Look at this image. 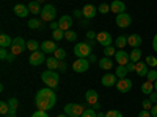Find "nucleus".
<instances>
[{"label":"nucleus","instance_id":"obj_1","mask_svg":"<svg viewBox=\"0 0 157 117\" xmlns=\"http://www.w3.org/2000/svg\"><path fill=\"white\" fill-rule=\"evenodd\" d=\"M55 103H57V95H55L54 90H52V87L39 89L35 95V105H36L38 109L49 111L55 106Z\"/></svg>","mask_w":157,"mask_h":117},{"label":"nucleus","instance_id":"obj_2","mask_svg":"<svg viewBox=\"0 0 157 117\" xmlns=\"http://www.w3.org/2000/svg\"><path fill=\"white\" fill-rule=\"evenodd\" d=\"M41 80H43V83L44 84H47V87H52V89H55L57 86H58V83H60V75H58V72H55V70H44L43 73H41Z\"/></svg>","mask_w":157,"mask_h":117},{"label":"nucleus","instance_id":"obj_3","mask_svg":"<svg viewBox=\"0 0 157 117\" xmlns=\"http://www.w3.org/2000/svg\"><path fill=\"white\" fill-rule=\"evenodd\" d=\"M25 50H29L27 48V42L24 41V37L22 36H17V37H14L13 39V44H11V47H10V53H13V55H22Z\"/></svg>","mask_w":157,"mask_h":117},{"label":"nucleus","instance_id":"obj_4","mask_svg":"<svg viewBox=\"0 0 157 117\" xmlns=\"http://www.w3.org/2000/svg\"><path fill=\"white\" fill-rule=\"evenodd\" d=\"M74 55L77 58H88L91 55V45H90V42H78V44H75Z\"/></svg>","mask_w":157,"mask_h":117},{"label":"nucleus","instance_id":"obj_5","mask_svg":"<svg viewBox=\"0 0 157 117\" xmlns=\"http://www.w3.org/2000/svg\"><path fill=\"white\" fill-rule=\"evenodd\" d=\"M85 108L82 105H78V103H68L66 106H64V114H68L69 117H82Z\"/></svg>","mask_w":157,"mask_h":117},{"label":"nucleus","instance_id":"obj_6","mask_svg":"<svg viewBox=\"0 0 157 117\" xmlns=\"http://www.w3.org/2000/svg\"><path fill=\"white\" fill-rule=\"evenodd\" d=\"M46 53L43 50H36V51H32V55L29 58V62L30 66H41L43 62H46Z\"/></svg>","mask_w":157,"mask_h":117},{"label":"nucleus","instance_id":"obj_7","mask_svg":"<svg viewBox=\"0 0 157 117\" xmlns=\"http://www.w3.org/2000/svg\"><path fill=\"white\" fill-rule=\"evenodd\" d=\"M57 16V9L54 5H44L43 6V11H41V19L44 22H52Z\"/></svg>","mask_w":157,"mask_h":117},{"label":"nucleus","instance_id":"obj_8","mask_svg":"<svg viewBox=\"0 0 157 117\" xmlns=\"http://www.w3.org/2000/svg\"><path fill=\"white\" fill-rule=\"evenodd\" d=\"M88 67H90V61H88L86 58H78V59H75V61L72 62V69H74V72H77V73L86 72Z\"/></svg>","mask_w":157,"mask_h":117},{"label":"nucleus","instance_id":"obj_9","mask_svg":"<svg viewBox=\"0 0 157 117\" xmlns=\"http://www.w3.org/2000/svg\"><path fill=\"white\" fill-rule=\"evenodd\" d=\"M96 42L101 44L102 47H110L112 42H113V37H112V34L109 31H101L96 36Z\"/></svg>","mask_w":157,"mask_h":117},{"label":"nucleus","instance_id":"obj_10","mask_svg":"<svg viewBox=\"0 0 157 117\" xmlns=\"http://www.w3.org/2000/svg\"><path fill=\"white\" fill-rule=\"evenodd\" d=\"M115 22H116V25L120 28H127L130 25V22H132V17H130L127 12H121V14H116Z\"/></svg>","mask_w":157,"mask_h":117},{"label":"nucleus","instance_id":"obj_11","mask_svg":"<svg viewBox=\"0 0 157 117\" xmlns=\"http://www.w3.org/2000/svg\"><path fill=\"white\" fill-rule=\"evenodd\" d=\"M115 59L118 62V66H127V64L130 62V55L126 50H118L116 55H115Z\"/></svg>","mask_w":157,"mask_h":117},{"label":"nucleus","instance_id":"obj_12","mask_svg":"<svg viewBox=\"0 0 157 117\" xmlns=\"http://www.w3.org/2000/svg\"><path fill=\"white\" fill-rule=\"evenodd\" d=\"M101 83H102V86H105V87L116 86V83H118V76H116L115 73H105V75L101 78Z\"/></svg>","mask_w":157,"mask_h":117},{"label":"nucleus","instance_id":"obj_13","mask_svg":"<svg viewBox=\"0 0 157 117\" xmlns=\"http://www.w3.org/2000/svg\"><path fill=\"white\" fill-rule=\"evenodd\" d=\"M116 89L120 90V92H129L130 89H132V80H129V78H121L120 81L116 83Z\"/></svg>","mask_w":157,"mask_h":117},{"label":"nucleus","instance_id":"obj_14","mask_svg":"<svg viewBox=\"0 0 157 117\" xmlns=\"http://www.w3.org/2000/svg\"><path fill=\"white\" fill-rule=\"evenodd\" d=\"M98 12H99L98 8H96L94 5H91V3H88V5H85V6L82 8V14H83L85 19H93Z\"/></svg>","mask_w":157,"mask_h":117},{"label":"nucleus","instance_id":"obj_15","mask_svg":"<svg viewBox=\"0 0 157 117\" xmlns=\"http://www.w3.org/2000/svg\"><path fill=\"white\" fill-rule=\"evenodd\" d=\"M98 100H99V94L96 92L94 89H88L85 92V101L88 103V105H91V106L96 105V103H99Z\"/></svg>","mask_w":157,"mask_h":117},{"label":"nucleus","instance_id":"obj_16","mask_svg":"<svg viewBox=\"0 0 157 117\" xmlns=\"http://www.w3.org/2000/svg\"><path fill=\"white\" fill-rule=\"evenodd\" d=\"M110 9L115 14H121V12H126V3L123 0H113L110 3Z\"/></svg>","mask_w":157,"mask_h":117},{"label":"nucleus","instance_id":"obj_17","mask_svg":"<svg viewBox=\"0 0 157 117\" xmlns=\"http://www.w3.org/2000/svg\"><path fill=\"white\" fill-rule=\"evenodd\" d=\"M13 12H14L17 17H27V16H29V12H30V9H29L27 5L17 3V5H14V8H13Z\"/></svg>","mask_w":157,"mask_h":117},{"label":"nucleus","instance_id":"obj_18","mask_svg":"<svg viewBox=\"0 0 157 117\" xmlns=\"http://www.w3.org/2000/svg\"><path fill=\"white\" fill-rule=\"evenodd\" d=\"M58 23H60V30L68 31L72 27V17L71 16H61L60 20H58Z\"/></svg>","mask_w":157,"mask_h":117},{"label":"nucleus","instance_id":"obj_19","mask_svg":"<svg viewBox=\"0 0 157 117\" xmlns=\"http://www.w3.org/2000/svg\"><path fill=\"white\" fill-rule=\"evenodd\" d=\"M148 67H149V66L146 64V61H138V62L135 64V72H137V75H138V76H146L148 72H149Z\"/></svg>","mask_w":157,"mask_h":117},{"label":"nucleus","instance_id":"obj_20","mask_svg":"<svg viewBox=\"0 0 157 117\" xmlns=\"http://www.w3.org/2000/svg\"><path fill=\"white\" fill-rule=\"evenodd\" d=\"M58 47H57V44H55V41H44L43 44H41V50L44 51V53L47 55H50V53H55V50H57Z\"/></svg>","mask_w":157,"mask_h":117},{"label":"nucleus","instance_id":"obj_21","mask_svg":"<svg viewBox=\"0 0 157 117\" xmlns=\"http://www.w3.org/2000/svg\"><path fill=\"white\" fill-rule=\"evenodd\" d=\"M127 44L130 45V47H134V48H138L140 45H141V37H140V34H129L127 36Z\"/></svg>","mask_w":157,"mask_h":117},{"label":"nucleus","instance_id":"obj_22","mask_svg":"<svg viewBox=\"0 0 157 117\" xmlns=\"http://www.w3.org/2000/svg\"><path fill=\"white\" fill-rule=\"evenodd\" d=\"M99 67L102 69V70H110L112 67H113V59H110L109 56H104L102 59H99Z\"/></svg>","mask_w":157,"mask_h":117},{"label":"nucleus","instance_id":"obj_23","mask_svg":"<svg viewBox=\"0 0 157 117\" xmlns=\"http://www.w3.org/2000/svg\"><path fill=\"white\" fill-rule=\"evenodd\" d=\"M46 64H47V69H49V70H58L60 59H57L55 56H50V58L46 59Z\"/></svg>","mask_w":157,"mask_h":117},{"label":"nucleus","instance_id":"obj_24","mask_svg":"<svg viewBox=\"0 0 157 117\" xmlns=\"http://www.w3.org/2000/svg\"><path fill=\"white\" fill-rule=\"evenodd\" d=\"M141 92L145 94V95H149L151 92H154V83L149 81V80L145 81V83L141 84Z\"/></svg>","mask_w":157,"mask_h":117},{"label":"nucleus","instance_id":"obj_25","mask_svg":"<svg viewBox=\"0 0 157 117\" xmlns=\"http://www.w3.org/2000/svg\"><path fill=\"white\" fill-rule=\"evenodd\" d=\"M27 6H29V9H30V12H32V14H41V11H43V8L39 6V2H36V0L30 2Z\"/></svg>","mask_w":157,"mask_h":117},{"label":"nucleus","instance_id":"obj_26","mask_svg":"<svg viewBox=\"0 0 157 117\" xmlns=\"http://www.w3.org/2000/svg\"><path fill=\"white\" fill-rule=\"evenodd\" d=\"M11 44H13V39L8 36V34H0V47H3V48H8V47H11Z\"/></svg>","mask_w":157,"mask_h":117},{"label":"nucleus","instance_id":"obj_27","mask_svg":"<svg viewBox=\"0 0 157 117\" xmlns=\"http://www.w3.org/2000/svg\"><path fill=\"white\" fill-rule=\"evenodd\" d=\"M130 62H138L140 59H141V50L140 48H132V51H130Z\"/></svg>","mask_w":157,"mask_h":117},{"label":"nucleus","instance_id":"obj_28","mask_svg":"<svg viewBox=\"0 0 157 117\" xmlns=\"http://www.w3.org/2000/svg\"><path fill=\"white\" fill-rule=\"evenodd\" d=\"M115 45L118 47V48H120V50H124V47L127 45V37L126 36H118L116 39H115Z\"/></svg>","mask_w":157,"mask_h":117},{"label":"nucleus","instance_id":"obj_29","mask_svg":"<svg viewBox=\"0 0 157 117\" xmlns=\"http://www.w3.org/2000/svg\"><path fill=\"white\" fill-rule=\"evenodd\" d=\"M8 105H10V114H16L17 105H19V100H17L16 97H11L10 101H8Z\"/></svg>","mask_w":157,"mask_h":117},{"label":"nucleus","instance_id":"obj_30","mask_svg":"<svg viewBox=\"0 0 157 117\" xmlns=\"http://www.w3.org/2000/svg\"><path fill=\"white\" fill-rule=\"evenodd\" d=\"M27 25H29V28H32V30H38V28H41L43 27V23H41V20H38V19H30L29 22H27Z\"/></svg>","mask_w":157,"mask_h":117},{"label":"nucleus","instance_id":"obj_31","mask_svg":"<svg viewBox=\"0 0 157 117\" xmlns=\"http://www.w3.org/2000/svg\"><path fill=\"white\" fill-rule=\"evenodd\" d=\"M127 73H129V70H127V67H126V66H118V67H116V73H115V75L121 80V78H126V75H127Z\"/></svg>","mask_w":157,"mask_h":117},{"label":"nucleus","instance_id":"obj_32","mask_svg":"<svg viewBox=\"0 0 157 117\" xmlns=\"http://www.w3.org/2000/svg\"><path fill=\"white\" fill-rule=\"evenodd\" d=\"M27 48L32 50V51H36V50L41 48V44L38 41H35V39H30V41H27Z\"/></svg>","mask_w":157,"mask_h":117},{"label":"nucleus","instance_id":"obj_33","mask_svg":"<svg viewBox=\"0 0 157 117\" xmlns=\"http://www.w3.org/2000/svg\"><path fill=\"white\" fill-rule=\"evenodd\" d=\"M64 39H66V41H69V42H74V41H77V33L72 31V30L64 31Z\"/></svg>","mask_w":157,"mask_h":117},{"label":"nucleus","instance_id":"obj_34","mask_svg":"<svg viewBox=\"0 0 157 117\" xmlns=\"http://www.w3.org/2000/svg\"><path fill=\"white\" fill-rule=\"evenodd\" d=\"M116 51H118V50H116L115 47H112V45H110V47H104V56L112 58V56L116 55Z\"/></svg>","mask_w":157,"mask_h":117},{"label":"nucleus","instance_id":"obj_35","mask_svg":"<svg viewBox=\"0 0 157 117\" xmlns=\"http://www.w3.org/2000/svg\"><path fill=\"white\" fill-rule=\"evenodd\" d=\"M52 37H54V41H61V39H64V31L63 30H54L52 31Z\"/></svg>","mask_w":157,"mask_h":117},{"label":"nucleus","instance_id":"obj_36","mask_svg":"<svg viewBox=\"0 0 157 117\" xmlns=\"http://www.w3.org/2000/svg\"><path fill=\"white\" fill-rule=\"evenodd\" d=\"M54 56H55L57 59H60V61H63L64 58H66V51H64L63 48H60V47H58V48L55 50V53H54Z\"/></svg>","mask_w":157,"mask_h":117},{"label":"nucleus","instance_id":"obj_37","mask_svg":"<svg viewBox=\"0 0 157 117\" xmlns=\"http://www.w3.org/2000/svg\"><path fill=\"white\" fill-rule=\"evenodd\" d=\"M8 112H10V105H8V101H0V114L6 115Z\"/></svg>","mask_w":157,"mask_h":117},{"label":"nucleus","instance_id":"obj_38","mask_svg":"<svg viewBox=\"0 0 157 117\" xmlns=\"http://www.w3.org/2000/svg\"><path fill=\"white\" fill-rule=\"evenodd\" d=\"M145 61H146V64H148L149 67H152V69L157 67V56H148Z\"/></svg>","mask_w":157,"mask_h":117},{"label":"nucleus","instance_id":"obj_39","mask_svg":"<svg viewBox=\"0 0 157 117\" xmlns=\"http://www.w3.org/2000/svg\"><path fill=\"white\" fill-rule=\"evenodd\" d=\"M98 11L101 12V14H107V12L112 11V9H110V5H107V3H101L99 8H98Z\"/></svg>","mask_w":157,"mask_h":117},{"label":"nucleus","instance_id":"obj_40","mask_svg":"<svg viewBox=\"0 0 157 117\" xmlns=\"http://www.w3.org/2000/svg\"><path fill=\"white\" fill-rule=\"evenodd\" d=\"M105 117H123V112L118 109H110L109 112H105Z\"/></svg>","mask_w":157,"mask_h":117},{"label":"nucleus","instance_id":"obj_41","mask_svg":"<svg viewBox=\"0 0 157 117\" xmlns=\"http://www.w3.org/2000/svg\"><path fill=\"white\" fill-rule=\"evenodd\" d=\"M146 76H148V80H149V81H152V83H154V81L157 80V70H155V69H151V70L148 72V75H146Z\"/></svg>","mask_w":157,"mask_h":117},{"label":"nucleus","instance_id":"obj_42","mask_svg":"<svg viewBox=\"0 0 157 117\" xmlns=\"http://www.w3.org/2000/svg\"><path fill=\"white\" fill-rule=\"evenodd\" d=\"M82 117H98V112L93 108H91V109H85L83 114H82Z\"/></svg>","mask_w":157,"mask_h":117},{"label":"nucleus","instance_id":"obj_43","mask_svg":"<svg viewBox=\"0 0 157 117\" xmlns=\"http://www.w3.org/2000/svg\"><path fill=\"white\" fill-rule=\"evenodd\" d=\"M141 106H143V109H148V111H151V108L154 106V103H152V101H151L149 98H146V100H143Z\"/></svg>","mask_w":157,"mask_h":117},{"label":"nucleus","instance_id":"obj_44","mask_svg":"<svg viewBox=\"0 0 157 117\" xmlns=\"http://www.w3.org/2000/svg\"><path fill=\"white\" fill-rule=\"evenodd\" d=\"M32 117H49V114H47V111L38 109V111H35V112L32 114Z\"/></svg>","mask_w":157,"mask_h":117},{"label":"nucleus","instance_id":"obj_45","mask_svg":"<svg viewBox=\"0 0 157 117\" xmlns=\"http://www.w3.org/2000/svg\"><path fill=\"white\" fill-rule=\"evenodd\" d=\"M8 55H10V53L6 51V48H3V47L0 48V58H2V59H6V58H8Z\"/></svg>","mask_w":157,"mask_h":117},{"label":"nucleus","instance_id":"obj_46","mask_svg":"<svg viewBox=\"0 0 157 117\" xmlns=\"http://www.w3.org/2000/svg\"><path fill=\"white\" fill-rule=\"evenodd\" d=\"M138 117H152V115H151V112L148 109H143V111L138 112Z\"/></svg>","mask_w":157,"mask_h":117},{"label":"nucleus","instance_id":"obj_47","mask_svg":"<svg viewBox=\"0 0 157 117\" xmlns=\"http://www.w3.org/2000/svg\"><path fill=\"white\" fill-rule=\"evenodd\" d=\"M149 100L154 103V105L157 103V90H154V92H151V94H149Z\"/></svg>","mask_w":157,"mask_h":117},{"label":"nucleus","instance_id":"obj_48","mask_svg":"<svg viewBox=\"0 0 157 117\" xmlns=\"http://www.w3.org/2000/svg\"><path fill=\"white\" fill-rule=\"evenodd\" d=\"M68 69V66H66V62H64V59L63 61H60V66H58V70H61V72H64Z\"/></svg>","mask_w":157,"mask_h":117},{"label":"nucleus","instance_id":"obj_49","mask_svg":"<svg viewBox=\"0 0 157 117\" xmlns=\"http://www.w3.org/2000/svg\"><path fill=\"white\" fill-rule=\"evenodd\" d=\"M49 27L52 28V31H54V30H58V28H60V23H58V22H50Z\"/></svg>","mask_w":157,"mask_h":117},{"label":"nucleus","instance_id":"obj_50","mask_svg":"<svg viewBox=\"0 0 157 117\" xmlns=\"http://www.w3.org/2000/svg\"><path fill=\"white\" fill-rule=\"evenodd\" d=\"M126 67H127V70H129V72H135V62H129Z\"/></svg>","mask_w":157,"mask_h":117},{"label":"nucleus","instance_id":"obj_51","mask_svg":"<svg viewBox=\"0 0 157 117\" xmlns=\"http://www.w3.org/2000/svg\"><path fill=\"white\" fill-rule=\"evenodd\" d=\"M149 112H151V115H152V117H157V103L151 108V111H149Z\"/></svg>","mask_w":157,"mask_h":117},{"label":"nucleus","instance_id":"obj_52","mask_svg":"<svg viewBox=\"0 0 157 117\" xmlns=\"http://www.w3.org/2000/svg\"><path fill=\"white\" fill-rule=\"evenodd\" d=\"M152 48L157 51V33L154 34V37H152Z\"/></svg>","mask_w":157,"mask_h":117},{"label":"nucleus","instance_id":"obj_53","mask_svg":"<svg viewBox=\"0 0 157 117\" xmlns=\"http://www.w3.org/2000/svg\"><path fill=\"white\" fill-rule=\"evenodd\" d=\"M96 36H98V34H96L94 31H88V33H86V37H88V39H96Z\"/></svg>","mask_w":157,"mask_h":117},{"label":"nucleus","instance_id":"obj_54","mask_svg":"<svg viewBox=\"0 0 157 117\" xmlns=\"http://www.w3.org/2000/svg\"><path fill=\"white\" fill-rule=\"evenodd\" d=\"M86 59H88L90 62H98V58H96V56H94L93 53H91V55H90V56H88Z\"/></svg>","mask_w":157,"mask_h":117},{"label":"nucleus","instance_id":"obj_55","mask_svg":"<svg viewBox=\"0 0 157 117\" xmlns=\"http://www.w3.org/2000/svg\"><path fill=\"white\" fill-rule=\"evenodd\" d=\"M14 58H16V55H13V53H10V55H8V58H6V61L13 62V61H14Z\"/></svg>","mask_w":157,"mask_h":117},{"label":"nucleus","instance_id":"obj_56","mask_svg":"<svg viewBox=\"0 0 157 117\" xmlns=\"http://www.w3.org/2000/svg\"><path fill=\"white\" fill-rule=\"evenodd\" d=\"M74 16H75V17H82L83 14H82V11H78V9H77V11H74Z\"/></svg>","mask_w":157,"mask_h":117},{"label":"nucleus","instance_id":"obj_57","mask_svg":"<svg viewBox=\"0 0 157 117\" xmlns=\"http://www.w3.org/2000/svg\"><path fill=\"white\" fill-rule=\"evenodd\" d=\"M91 108H93L94 111H98V112H99V109H101V105H99V103H96V105H93Z\"/></svg>","mask_w":157,"mask_h":117},{"label":"nucleus","instance_id":"obj_58","mask_svg":"<svg viewBox=\"0 0 157 117\" xmlns=\"http://www.w3.org/2000/svg\"><path fill=\"white\" fill-rule=\"evenodd\" d=\"M80 25H82V27H85V25H88V20L85 19V20H80Z\"/></svg>","mask_w":157,"mask_h":117},{"label":"nucleus","instance_id":"obj_59","mask_svg":"<svg viewBox=\"0 0 157 117\" xmlns=\"http://www.w3.org/2000/svg\"><path fill=\"white\" fill-rule=\"evenodd\" d=\"M98 117H105V112H98Z\"/></svg>","mask_w":157,"mask_h":117},{"label":"nucleus","instance_id":"obj_60","mask_svg":"<svg viewBox=\"0 0 157 117\" xmlns=\"http://www.w3.org/2000/svg\"><path fill=\"white\" fill-rule=\"evenodd\" d=\"M6 117H16V114H10V112H8V114H6Z\"/></svg>","mask_w":157,"mask_h":117},{"label":"nucleus","instance_id":"obj_61","mask_svg":"<svg viewBox=\"0 0 157 117\" xmlns=\"http://www.w3.org/2000/svg\"><path fill=\"white\" fill-rule=\"evenodd\" d=\"M57 117H69L68 114H60V115H57Z\"/></svg>","mask_w":157,"mask_h":117},{"label":"nucleus","instance_id":"obj_62","mask_svg":"<svg viewBox=\"0 0 157 117\" xmlns=\"http://www.w3.org/2000/svg\"><path fill=\"white\" fill-rule=\"evenodd\" d=\"M154 90H157V80L154 81Z\"/></svg>","mask_w":157,"mask_h":117},{"label":"nucleus","instance_id":"obj_63","mask_svg":"<svg viewBox=\"0 0 157 117\" xmlns=\"http://www.w3.org/2000/svg\"><path fill=\"white\" fill-rule=\"evenodd\" d=\"M36 2H39V3H41V2H44V0H36Z\"/></svg>","mask_w":157,"mask_h":117},{"label":"nucleus","instance_id":"obj_64","mask_svg":"<svg viewBox=\"0 0 157 117\" xmlns=\"http://www.w3.org/2000/svg\"><path fill=\"white\" fill-rule=\"evenodd\" d=\"M155 70H157V67H155Z\"/></svg>","mask_w":157,"mask_h":117}]
</instances>
